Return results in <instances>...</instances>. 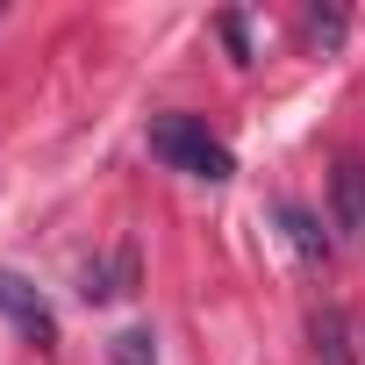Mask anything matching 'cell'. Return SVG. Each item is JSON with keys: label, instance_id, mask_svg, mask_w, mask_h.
I'll return each instance as SVG.
<instances>
[{"label": "cell", "instance_id": "6da1fadb", "mask_svg": "<svg viewBox=\"0 0 365 365\" xmlns=\"http://www.w3.org/2000/svg\"><path fill=\"white\" fill-rule=\"evenodd\" d=\"M150 158H165L172 172H187V179H208V187H222V179L237 172L230 143L208 136V122H194V115H158L150 122Z\"/></svg>", "mask_w": 365, "mask_h": 365}, {"label": "cell", "instance_id": "7a4b0ae2", "mask_svg": "<svg viewBox=\"0 0 365 365\" xmlns=\"http://www.w3.org/2000/svg\"><path fill=\"white\" fill-rule=\"evenodd\" d=\"M0 315H8L29 344H43V351L58 344V315H51V301H43L22 272H8V265H0Z\"/></svg>", "mask_w": 365, "mask_h": 365}, {"label": "cell", "instance_id": "3957f363", "mask_svg": "<svg viewBox=\"0 0 365 365\" xmlns=\"http://www.w3.org/2000/svg\"><path fill=\"white\" fill-rule=\"evenodd\" d=\"M329 215H336L344 244H365V158H344L329 172Z\"/></svg>", "mask_w": 365, "mask_h": 365}, {"label": "cell", "instance_id": "277c9868", "mask_svg": "<svg viewBox=\"0 0 365 365\" xmlns=\"http://www.w3.org/2000/svg\"><path fill=\"white\" fill-rule=\"evenodd\" d=\"M129 287H136V251H108V258H93L79 272V301H115Z\"/></svg>", "mask_w": 365, "mask_h": 365}, {"label": "cell", "instance_id": "5b68a950", "mask_svg": "<svg viewBox=\"0 0 365 365\" xmlns=\"http://www.w3.org/2000/svg\"><path fill=\"white\" fill-rule=\"evenodd\" d=\"M279 230H287V244H294L301 258H329V237L315 230V215H308V208H294V201H287V208H279Z\"/></svg>", "mask_w": 365, "mask_h": 365}, {"label": "cell", "instance_id": "8992f818", "mask_svg": "<svg viewBox=\"0 0 365 365\" xmlns=\"http://www.w3.org/2000/svg\"><path fill=\"white\" fill-rule=\"evenodd\" d=\"M351 329H344V315L329 308V315H315V351L329 358V365H351V344H344Z\"/></svg>", "mask_w": 365, "mask_h": 365}, {"label": "cell", "instance_id": "52a82bcc", "mask_svg": "<svg viewBox=\"0 0 365 365\" xmlns=\"http://www.w3.org/2000/svg\"><path fill=\"white\" fill-rule=\"evenodd\" d=\"M115 365H158V336L150 329H122L115 336Z\"/></svg>", "mask_w": 365, "mask_h": 365}, {"label": "cell", "instance_id": "ba28073f", "mask_svg": "<svg viewBox=\"0 0 365 365\" xmlns=\"http://www.w3.org/2000/svg\"><path fill=\"white\" fill-rule=\"evenodd\" d=\"M308 36H315V43H344V15H336V8H329V15L308 8Z\"/></svg>", "mask_w": 365, "mask_h": 365}]
</instances>
